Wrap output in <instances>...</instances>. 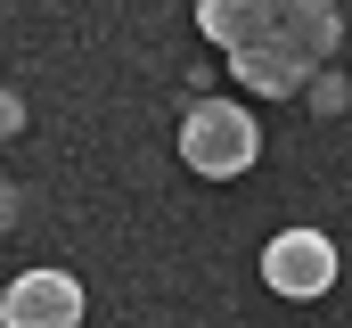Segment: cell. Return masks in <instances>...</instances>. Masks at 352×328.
<instances>
[{
  "label": "cell",
  "instance_id": "cell-1",
  "mask_svg": "<svg viewBox=\"0 0 352 328\" xmlns=\"http://www.w3.org/2000/svg\"><path fill=\"white\" fill-rule=\"evenodd\" d=\"M197 25L230 50V66L246 90H270V99H287V90H311L320 74V58L336 50V8H320V0H205L197 8Z\"/></svg>",
  "mask_w": 352,
  "mask_h": 328
},
{
  "label": "cell",
  "instance_id": "cell-2",
  "mask_svg": "<svg viewBox=\"0 0 352 328\" xmlns=\"http://www.w3.org/2000/svg\"><path fill=\"white\" fill-rule=\"evenodd\" d=\"M263 148V132H254V115L238 107V99H205L188 123H180V164L188 172H205V181H238L246 164Z\"/></svg>",
  "mask_w": 352,
  "mask_h": 328
},
{
  "label": "cell",
  "instance_id": "cell-3",
  "mask_svg": "<svg viewBox=\"0 0 352 328\" xmlns=\"http://www.w3.org/2000/svg\"><path fill=\"white\" fill-rule=\"evenodd\" d=\"M263 279H270V296L311 304V296L336 287V246L320 238V230H278V238L263 246Z\"/></svg>",
  "mask_w": 352,
  "mask_h": 328
},
{
  "label": "cell",
  "instance_id": "cell-4",
  "mask_svg": "<svg viewBox=\"0 0 352 328\" xmlns=\"http://www.w3.org/2000/svg\"><path fill=\"white\" fill-rule=\"evenodd\" d=\"M0 328H82V287L66 271H25L0 296Z\"/></svg>",
  "mask_w": 352,
  "mask_h": 328
},
{
  "label": "cell",
  "instance_id": "cell-5",
  "mask_svg": "<svg viewBox=\"0 0 352 328\" xmlns=\"http://www.w3.org/2000/svg\"><path fill=\"white\" fill-rule=\"evenodd\" d=\"M303 99H311V107H320V115H344V74H311V90H303Z\"/></svg>",
  "mask_w": 352,
  "mask_h": 328
},
{
  "label": "cell",
  "instance_id": "cell-6",
  "mask_svg": "<svg viewBox=\"0 0 352 328\" xmlns=\"http://www.w3.org/2000/svg\"><path fill=\"white\" fill-rule=\"evenodd\" d=\"M0 132H25V107L16 99H0Z\"/></svg>",
  "mask_w": 352,
  "mask_h": 328
},
{
  "label": "cell",
  "instance_id": "cell-7",
  "mask_svg": "<svg viewBox=\"0 0 352 328\" xmlns=\"http://www.w3.org/2000/svg\"><path fill=\"white\" fill-rule=\"evenodd\" d=\"M8 222H16V189L0 181V230H8Z\"/></svg>",
  "mask_w": 352,
  "mask_h": 328
}]
</instances>
